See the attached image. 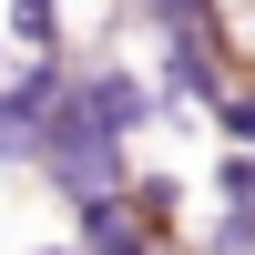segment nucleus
Returning a JSON list of instances; mask_svg holds the SVG:
<instances>
[{
    "label": "nucleus",
    "instance_id": "1",
    "mask_svg": "<svg viewBox=\"0 0 255 255\" xmlns=\"http://www.w3.org/2000/svg\"><path fill=\"white\" fill-rule=\"evenodd\" d=\"M72 113L92 123V133L133 143V133H153V123H163V102H153V82H143L123 51H92V61H72Z\"/></svg>",
    "mask_w": 255,
    "mask_h": 255
},
{
    "label": "nucleus",
    "instance_id": "5",
    "mask_svg": "<svg viewBox=\"0 0 255 255\" xmlns=\"http://www.w3.org/2000/svg\"><path fill=\"white\" fill-rule=\"evenodd\" d=\"M20 255H72V235H51V245H20Z\"/></svg>",
    "mask_w": 255,
    "mask_h": 255
},
{
    "label": "nucleus",
    "instance_id": "3",
    "mask_svg": "<svg viewBox=\"0 0 255 255\" xmlns=\"http://www.w3.org/2000/svg\"><path fill=\"white\" fill-rule=\"evenodd\" d=\"M204 123L225 133V153H255V72H245V82H235V92H225V102H215Z\"/></svg>",
    "mask_w": 255,
    "mask_h": 255
},
{
    "label": "nucleus",
    "instance_id": "6",
    "mask_svg": "<svg viewBox=\"0 0 255 255\" xmlns=\"http://www.w3.org/2000/svg\"><path fill=\"white\" fill-rule=\"evenodd\" d=\"M0 72H10V41H0Z\"/></svg>",
    "mask_w": 255,
    "mask_h": 255
},
{
    "label": "nucleus",
    "instance_id": "2",
    "mask_svg": "<svg viewBox=\"0 0 255 255\" xmlns=\"http://www.w3.org/2000/svg\"><path fill=\"white\" fill-rule=\"evenodd\" d=\"M0 41H10V61H82L72 0H0Z\"/></svg>",
    "mask_w": 255,
    "mask_h": 255
},
{
    "label": "nucleus",
    "instance_id": "4",
    "mask_svg": "<svg viewBox=\"0 0 255 255\" xmlns=\"http://www.w3.org/2000/svg\"><path fill=\"white\" fill-rule=\"evenodd\" d=\"M215 204L255 215V153H225V163H215Z\"/></svg>",
    "mask_w": 255,
    "mask_h": 255
}]
</instances>
